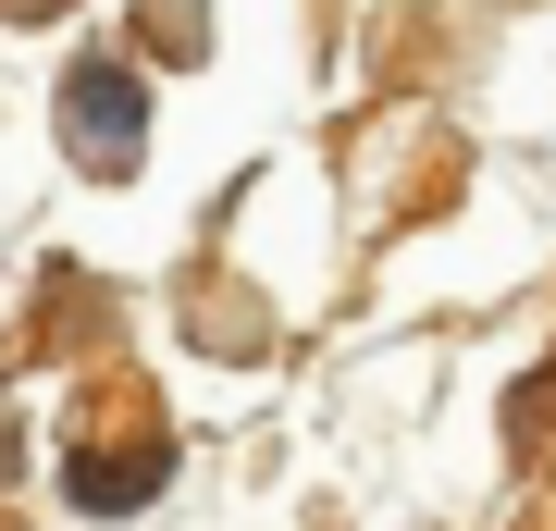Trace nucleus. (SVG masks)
<instances>
[{"label":"nucleus","instance_id":"nucleus-1","mask_svg":"<svg viewBox=\"0 0 556 531\" xmlns=\"http://www.w3.org/2000/svg\"><path fill=\"white\" fill-rule=\"evenodd\" d=\"M62 124H75V149L100 161V174H112V161H137V87H124L112 62H87V75L62 87Z\"/></svg>","mask_w":556,"mask_h":531}]
</instances>
